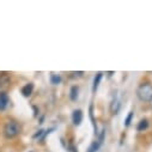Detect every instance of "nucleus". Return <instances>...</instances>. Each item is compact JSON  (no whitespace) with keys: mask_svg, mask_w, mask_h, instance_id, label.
<instances>
[{"mask_svg":"<svg viewBox=\"0 0 152 152\" xmlns=\"http://www.w3.org/2000/svg\"><path fill=\"white\" fill-rule=\"evenodd\" d=\"M22 131V127L20 125L15 121V120H11V121H7L4 126V137L6 139H12V138H16L17 135H19Z\"/></svg>","mask_w":152,"mask_h":152,"instance_id":"1","label":"nucleus"},{"mask_svg":"<svg viewBox=\"0 0 152 152\" xmlns=\"http://www.w3.org/2000/svg\"><path fill=\"white\" fill-rule=\"evenodd\" d=\"M137 96L142 102L152 101V85L151 84H141L137 90Z\"/></svg>","mask_w":152,"mask_h":152,"instance_id":"2","label":"nucleus"},{"mask_svg":"<svg viewBox=\"0 0 152 152\" xmlns=\"http://www.w3.org/2000/svg\"><path fill=\"white\" fill-rule=\"evenodd\" d=\"M9 105V96L6 92L1 91L0 92V111H3L7 108Z\"/></svg>","mask_w":152,"mask_h":152,"instance_id":"3","label":"nucleus"},{"mask_svg":"<svg viewBox=\"0 0 152 152\" xmlns=\"http://www.w3.org/2000/svg\"><path fill=\"white\" fill-rule=\"evenodd\" d=\"M72 120H73V124L75 126L80 125V122L83 120V113H82V110H74L73 115H72Z\"/></svg>","mask_w":152,"mask_h":152,"instance_id":"4","label":"nucleus"},{"mask_svg":"<svg viewBox=\"0 0 152 152\" xmlns=\"http://www.w3.org/2000/svg\"><path fill=\"white\" fill-rule=\"evenodd\" d=\"M11 82V78L7 73H1L0 74V88H5L10 84Z\"/></svg>","mask_w":152,"mask_h":152,"instance_id":"5","label":"nucleus"},{"mask_svg":"<svg viewBox=\"0 0 152 152\" xmlns=\"http://www.w3.org/2000/svg\"><path fill=\"white\" fill-rule=\"evenodd\" d=\"M32 91H34V85H32L31 83L24 85L23 89H22V94H23V96H25V97H29V96L32 94Z\"/></svg>","mask_w":152,"mask_h":152,"instance_id":"6","label":"nucleus"},{"mask_svg":"<svg viewBox=\"0 0 152 152\" xmlns=\"http://www.w3.org/2000/svg\"><path fill=\"white\" fill-rule=\"evenodd\" d=\"M102 75H103L102 72H98V73L96 74V77H95V79H94V85H92V91H94V92H96V90H97V88H98V85H99V82H101V79H102Z\"/></svg>","mask_w":152,"mask_h":152,"instance_id":"7","label":"nucleus"},{"mask_svg":"<svg viewBox=\"0 0 152 152\" xmlns=\"http://www.w3.org/2000/svg\"><path fill=\"white\" fill-rule=\"evenodd\" d=\"M101 145H102V142H99L98 140H96V141H94V142H92V144L90 145V147H89V150H88V152H97Z\"/></svg>","mask_w":152,"mask_h":152,"instance_id":"8","label":"nucleus"},{"mask_svg":"<svg viewBox=\"0 0 152 152\" xmlns=\"http://www.w3.org/2000/svg\"><path fill=\"white\" fill-rule=\"evenodd\" d=\"M61 82V77H60V75L59 74H55V73H52L50 74V83L52 84H59Z\"/></svg>","mask_w":152,"mask_h":152,"instance_id":"9","label":"nucleus"},{"mask_svg":"<svg viewBox=\"0 0 152 152\" xmlns=\"http://www.w3.org/2000/svg\"><path fill=\"white\" fill-rule=\"evenodd\" d=\"M77 97H78V88L77 86H72L71 94H69V98L72 101H75V99H77Z\"/></svg>","mask_w":152,"mask_h":152,"instance_id":"10","label":"nucleus"},{"mask_svg":"<svg viewBox=\"0 0 152 152\" xmlns=\"http://www.w3.org/2000/svg\"><path fill=\"white\" fill-rule=\"evenodd\" d=\"M148 127V122H147V120H141L139 124H138V126H137V129L138 131H144V129H146Z\"/></svg>","mask_w":152,"mask_h":152,"instance_id":"11","label":"nucleus"},{"mask_svg":"<svg viewBox=\"0 0 152 152\" xmlns=\"http://www.w3.org/2000/svg\"><path fill=\"white\" fill-rule=\"evenodd\" d=\"M132 119H133V113L131 111L128 115H127V118H126V120H125V126L126 127H128L129 125H131V121H132Z\"/></svg>","mask_w":152,"mask_h":152,"instance_id":"12","label":"nucleus"},{"mask_svg":"<svg viewBox=\"0 0 152 152\" xmlns=\"http://www.w3.org/2000/svg\"><path fill=\"white\" fill-rule=\"evenodd\" d=\"M84 74V72H72L71 73V78H79V77H82V75Z\"/></svg>","mask_w":152,"mask_h":152,"instance_id":"13","label":"nucleus"}]
</instances>
